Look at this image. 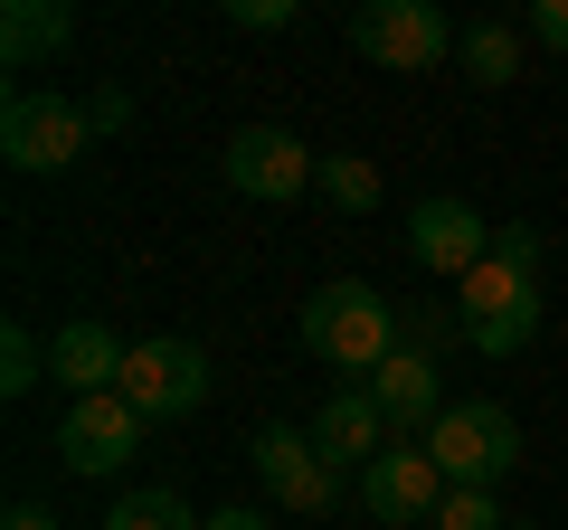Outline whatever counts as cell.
<instances>
[{
	"instance_id": "7a4b0ae2",
	"label": "cell",
	"mask_w": 568,
	"mask_h": 530,
	"mask_svg": "<svg viewBox=\"0 0 568 530\" xmlns=\"http://www.w3.org/2000/svg\"><path fill=\"white\" fill-rule=\"evenodd\" d=\"M455 323H465V350H484V360L530 350V342H540V275L484 256L465 285H455Z\"/></svg>"
},
{
	"instance_id": "7402d4cb",
	"label": "cell",
	"mask_w": 568,
	"mask_h": 530,
	"mask_svg": "<svg viewBox=\"0 0 568 530\" xmlns=\"http://www.w3.org/2000/svg\"><path fill=\"white\" fill-rule=\"evenodd\" d=\"M493 256L521 265V275H540V227H493Z\"/></svg>"
},
{
	"instance_id": "52a82bcc",
	"label": "cell",
	"mask_w": 568,
	"mask_h": 530,
	"mask_svg": "<svg viewBox=\"0 0 568 530\" xmlns=\"http://www.w3.org/2000/svg\"><path fill=\"white\" fill-rule=\"evenodd\" d=\"M219 171H227V190H237V200H304L323 162H313L284 123H246V133H227Z\"/></svg>"
},
{
	"instance_id": "8992f818",
	"label": "cell",
	"mask_w": 568,
	"mask_h": 530,
	"mask_svg": "<svg viewBox=\"0 0 568 530\" xmlns=\"http://www.w3.org/2000/svg\"><path fill=\"white\" fill-rule=\"evenodd\" d=\"M85 104L58 95V85H20V95L0 104V152H10V171H67L85 152Z\"/></svg>"
},
{
	"instance_id": "44dd1931",
	"label": "cell",
	"mask_w": 568,
	"mask_h": 530,
	"mask_svg": "<svg viewBox=\"0 0 568 530\" xmlns=\"http://www.w3.org/2000/svg\"><path fill=\"white\" fill-rule=\"evenodd\" d=\"M436 530H511V521L493 511V492H446V511H436Z\"/></svg>"
},
{
	"instance_id": "d4e9b609",
	"label": "cell",
	"mask_w": 568,
	"mask_h": 530,
	"mask_svg": "<svg viewBox=\"0 0 568 530\" xmlns=\"http://www.w3.org/2000/svg\"><path fill=\"white\" fill-rule=\"evenodd\" d=\"M530 39H540V48H568V0H540V10H530Z\"/></svg>"
},
{
	"instance_id": "9a60e30c",
	"label": "cell",
	"mask_w": 568,
	"mask_h": 530,
	"mask_svg": "<svg viewBox=\"0 0 568 530\" xmlns=\"http://www.w3.org/2000/svg\"><path fill=\"white\" fill-rule=\"evenodd\" d=\"M67 39H77V10H67V0H10V10H0V67H10V77L39 67V58H58Z\"/></svg>"
},
{
	"instance_id": "ac0fdd59",
	"label": "cell",
	"mask_w": 568,
	"mask_h": 530,
	"mask_svg": "<svg viewBox=\"0 0 568 530\" xmlns=\"http://www.w3.org/2000/svg\"><path fill=\"white\" fill-rule=\"evenodd\" d=\"M104 530H200V511H190L171 483H142V492H123V502L104 511Z\"/></svg>"
},
{
	"instance_id": "30bf717a",
	"label": "cell",
	"mask_w": 568,
	"mask_h": 530,
	"mask_svg": "<svg viewBox=\"0 0 568 530\" xmlns=\"http://www.w3.org/2000/svg\"><path fill=\"white\" fill-rule=\"evenodd\" d=\"M407 256L426 265V275H455L465 285L474 265L493 256V227L474 200H417V218H407Z\"/></svg>"
},
{
	"instance_id": "cb8c5ba5",
	"label": "cell",
	"mask_w": 568,
	"mask_h": 530,
	"mask_svg": "<svg viewBox=\"0 0 568 530\" xmlns=\"http://www.w3.org/2000/svg\"><path fill=\"white\" fill-rule=\"evenodd\" d=\"M85 123H95V133H123V123H133V95H123V85H104V95H85Z\"/></svg>"
},
{
	"instance_id": "7c38bea8",
	"label": "cell",
	"mask_w": 568,
	"mask_h": 530,
	"mask_svg": "<svg viewBox=\"0 0 568 530\" xmlns=\"http://www.w3.org/2000/svg\"><path fill=\"white\" fill-rule=\"evenodd\" d=\"M304 436L332 455V473H369L388 446H398V427H388V408L369 398V388H332V398H323V417H313Z\"/></svg>"
},
{
	"instance_id": "4fadbf2b",
	"label": "cell",
	"mask_w": 568,
	"mask_h": 530,
	"mask_svg": "<svg viewBox=\"0 0 568 530\" xmlns=\"http://www.w3.org/2000/svg\"><path fill=\"white\" fill-rule=\"evenodd\" d=\"M123 360H133V342H123L114 323H95V313L58 323V342H48V379H67V398H114Z\"/></svg>"
},
{
	"instance_id": "277c9868",
	"label": "cell",
	"mask_w": 568,
	"mask_h": 530,
	"mask_svg": "<svg viewBox=\"0 0 568 530\" xmlns=\"http://www.w3.org/2000/svg\"><path fill=\"white\" fill-rule=\"evenodd\" d=\"M114 398H133L142 427H181V417L209 408V350L181 342V332H152V342H133V360H123V388Z\"/></svg>"
},
{
	"instance_id": "3957f363",
	"label": "cell",
	"mask_w": 568,
	"mask_h": 530,
	"mask_svg": "<svg viewBox=\"0 0 568 530\" xmlns=\"http://www.w3.org/2000/svg\"><path fill=\"white\" fill-rule=\"evenodd\" d=\"M426 455H436V473H446L455 492H493L521 465V427H511V408H493V398H455V408L426 427Z\"/></svg>"
},
{
	"instance_id": "8fae6325",
	"label": "cell",
	"mask_w": 568,
	"mask_h": 530,
	"mask_svg": "<svg viewBox=\"0 0 568 530\" xmlns=\"http://www.w3.org/2000/svg\"><path fill=\"white\" fill-rule=\"evenodd\" d=\"M133 446H142L133 398H67V417H58L67 473H114V465H133Z\"/></svg>"
},
{
	"instance_id": "ba28073f",
	"label": "cell",
	"mask_w": 568,
	"mask_h": 530,
	"mask_svg": "<svg viewBox=\"0 0 568 530\" xmlns=\"http://www.w3.org/2000/svg\"><path fill=\"white\" fill-rule=\"evenodd\" d=\"M446 492H455V483L436 473V455H426V446H388L379 465L361 473V511H369L379 530H417V521H436V511H446Z\"/></svg>"
},
{
	"instance_id": "e0dca14e",
	"label": "cell",
	"mask_w": 568,
	"mask_h": 530,
	"mask_svg": "<svg viewBox=\"0 0 568 530\" xmlns=\"http://www.w3.org/2000/svg\"><path fill=\"white\" fill-rule=\"evenodd\" d=\"M313 190H323L332 208H351V218H369V208H379V162H361V152H323Z\"/></svg>"
},
{
	"instance_id": "9c48e42d",
	"label": "cell",
	"mask_w": 568,
	"mask_h": 530,
	"mask_svg": "<svg viewBox=\"0 0 568 530\" xmlns=\"http://www.w3.org/2000/svg\"><path fill=\"white\" fill-rule=\"evenodd\" d=\"M256 483H265V502H284V511H342V483H351V473H332V455L313 446V436L265 427V436H256Z\"/></svg>"
},
{
	"instance_id": "83f0119b",
	"label": "cell",
	"mask_w": 568,
	"mask_h": 530,
	"mask_svg": "<svg viewBox=\"0 0 568 530\" xmlns=\"http://www.w3.org/2000/svg\"><path fill=\"white\" fill-rule=\"evenodd\" d=\"M511 530H530V521H511Z\"/></svg>"
},
{
	"instance_id": "4316f807",
	"label": "cell",
	"mask_w": 568,
	"mask_h": 530,
	"mask_svg": "<svg viewBox=\"0 0 568 530\" xmlns=\"http://www.w3.org/2000/svg\"><path fill=\"white\" fill-rule=\"evenodd\" d=\"M0 530H58V521H48L39 502H10V521H0Z\"/></svg>"
},
{
	"instance_id": "d6986e66",
	"label": "cell",
	"mask_w": 568,
	"mask_h": 530,
	"mask_svg": "<svg viewBox=\"0 0 568 530\" xmlns=\"http://www.w3.org/2000/svg\"><path fill=\"white\" fill-rule=\"evenodd\" d=\"M39 379H48V342L10 313V323H0V388H10V398H29Z\"/></svg>"
},
{
	"instance_id": "ffe728a7",
	"label": "cell",
	"mask_w": 568,
	"mask_h": 530,
	"mask_svg": "<svg viewBox=\"0 0 568 530\" xmlns=\"http://www.w3.org/2000/svg\"><path fill=\"white\" fill-rule=\"evenodd\" d=\"M398 342H407V350H436V360H446V350L465 342V323H455V313H436V304H417V313H398Z\"/></svg>"
},
{
	"instance_id": "484cf974",
	"label": "cell",
	"mask_w": 568,
	"mask_h": 530,
	"mask_svg": "<svg viewBox=\"0 0 568 530\" xmlns=\"http://www.w3.org/2000/svg\"><path fill=\"white\" fill-rule=\"evenodd\" d=\"M200 530H275V521H265V511H246V502H227V511H209Z\"/></svg>"
},
{
	"instance_id": "5b68a950",
	"label": "cell",
	"mask_w": 568,
	"mask_h": 530,
	"mask_svg": "<svg viewBox=\"0 0 568 530\" xmlns=\"http://www.w3.org/2000/svg\"><path fill=\"white\" fill-rule=\"evenodd\" d=\"M455 39H465V29H455L436 0H361V10H351V48H361L369 67H398V77L455 58Z\"/></svg>"
},
{
	"instance_id": "603a6c76",
	"label": "cell",
	"mask_w": 568,
	"mask_h": 530,
	"mask_svg": "<svg viewBox=\"0 0 568 530\" xmlns=\"http://www.w3.org/2000/svg\"><path fill=\"white\" fill-rule=\"evenodd\" d=\"M237 29H294V0H227Z\"/></svg>"
},
{
	"instance_id": "6da1fadb",
	"label": "cell",
	"mask_w": 568,
	"mask_h": 530,
	"mask_svg": "<svg viewBox=\"0 0 568 530\" xmlns=\"http://www.w3.org/2000/svg\"><path fill=\"white\" fill-rule=\"evenodd\" d=\"M304 350L369 388V369L398 350V304H388L379 285H361V275H332V285L304 294Z\"/></svg>"
},
{
	"instance_id": "5bb4252c",
	"label": "cell",
	"mask_w": 568,
	"mask_h": 530,
	"mask_svg": "<svg viewBox=\"0 0 568 530\" xmlns=\"http://www.w3.org/2000/svg\"><path fill=\"white\" fill-rule=\"evenodd\" d=\"M369 398H379V408H388V427H436V417H446V408H436V350H388V360L379 369H369Z\"/></svg>"
},
{
	"instance_id": "2e32d148",
	"label": "cell",
	"mask_w": 568,
	"mask_h": 530,
	"mask_svg": "<svg viewBox=\"0 0 568 530\" xmlns=\"http://www.w3.org/2000/svg\"><path fill=\"white\" fill-rule=\"evenodd\" d=\"M455 58H465L474 85H511V77H521V39H511V20H474L465 39H455Z\"/></svg>"
}]
</instances>
